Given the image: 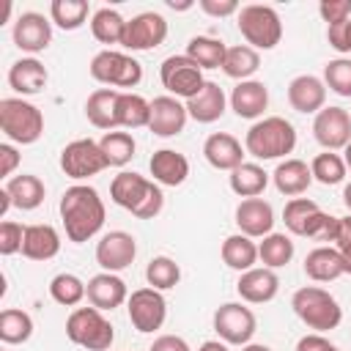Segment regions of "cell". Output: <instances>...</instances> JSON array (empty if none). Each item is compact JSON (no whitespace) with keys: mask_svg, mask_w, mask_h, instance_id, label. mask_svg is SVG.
<instances>
[{"mask_svg":"<svg viewBox=\"0 0 351 351\" xmlns=\"http://www.w3.org/2000/svg\"><path fill=\"white\" fill-rule=\"evenodd\" d=\"M159 80H162V85H165V90L170 96L184 99V101H189L203 88V82H206L203 69L192 58H186V55L165 58L162 66H159Z\"/></svg>","mask_w":351,"mask_h":351,"instance_id":"11","label":"cell"},{"mask_svg":"<svg viewBox=\"0 0 351 351\" xmlns=\"http://www.w3.org/2000/svg\"><path fill=\"white\" fill-rule=\"evenodd\" d=\"M107 156L101 154V145L99 140H90V137H80V140H71L63 151H60V170L74 178V181H85L90 176H99L101 170H107Z\"/></svg>","mask_w":351,"mask_h":351,"instance_id":"12","label":"cell"},{"mask_svg":"<svg viewBox=\"0 0 351 351\" xmlns=\"http://www.w3.org/2000/svg\"><path fill=\"white\" fill-rule=\"evenodd\" d=\"M60 252V233L47 225H25V241H22V255L30 261H49Z\"/></svg>","mask_w":351,"mask_h":351,"instance_id":"29","label":"cell"},{"mask_svg":"<svg viewBox=\"0 0 351 351\" xmlns=\"http://www.w3.org/2000/svg\"><path fill=\"white\" fill-rule=\"evenodd\" d=\"M88 293V282H82L71 271H60L49 280V296L63 307H77Z\"/></svg>","mask_w":351,"mask_h":351,"instance_id":"43","label":"cell"},{"mask_svg":"<svg viewBox=\"0 0 351 351\" xmlns=\"http://www.w3.org/2000/svg\"><path fill=\"white\" fill-rule=\"evenodd\" d=\"M145 280H148V285L156 288V291H170V288H176L178 280H181V266H178L170 255H156V258H151L148 266H145Z\"/></svg>","mask_w":351,"mask_h":351,"instance_id":"45","label":"cell"},{"mask_svg":"<svg viewBox=\"0 0 351 351\" xmlns=\"http://www.w3.org/2000/svg\"><path fill=\"white\" fill-rule=\"evenodd\" d=\"M189 121V112H186V104L170 93L165 96H156L151 101V121H148V129L156 134V137H176L184 132Z\"/></svg>","mask_w":351,"mask_h":351,"instance_id":"18","label":"cell"},{"mask_svg":"<svg viewBox=\"0 0 351 351\" xmlns=\"http://www.w3.org/2000/svg\"><path fill=\"white\" fill-rule=\"evenodd\" d=\"M288 104L302 115H318L326 107V85L315 74H299L288 82Z\"/></svg>","mask_w":351,"mask_h":351,"instance_id":"20","label":"cell"},{"mask_svg":"<svg viewBox=\"0 0 351 351\" xmlns=\"http://www.w3.org/2000/svg\"><path fill=\"white\" fill-rule=\"evenodd\" d=\"M148 170L159 186H181L189 176V159L181 151L159 148V151H154Z\"/></svg>","mask_w":351,"mask_h":351,"instance_id":"27","label":"cell"},{"mask_svg":"<svg viewBox=\"0 0 351 351\" xmlns=\"http://www.w3.org/2000/svg\"><path fill=\"white\" fill-rule=\"evenodd\" d=\"M241 351H271V348L263 343H247V346H241Z\"/></svg>","mask_w":351,"mask_h":351,"instance_id":"58","label":"cell"},{"mask_svg":"<svg viewBox=\"0 0 351 351\" xmlns=\"http://www.w3.org/2000/svg\"><path fill=\"white\" fill-rule=\"evenodd\" d=\"M296 351H340V348L329 337H324L318 332H310V335L296 340Z\"/></svg>","mask_w":351,"mask_h":351,"instance_id":"53","label":"cell"},{"mask_svg":"<svg viewBox=\"0 0 351 351\" xmlns=\"http://www.w3.org/2000/svg\"><path fill=\"white\" fill-rule=\"evenodd\" d=\"M148 351H192V348H189V343H186L184 337H178V335H159V337L151 343Z\"/></svg>","mask_w":351,"mask_h":351,"instance_id":"54","label":"cell"},{"mask_svg":"<svg viewBox=\"0 0 351 351\" xmlns=\"http://www.w3.org/2000/svg\"><path fill=\"white\" fill-rule=\"evenodd\" d=\"M282 222L293 236H307L318 241H332L337 217L321 211V206L310 197H291L282 208Z\"/></svg>","mask_w":351,"mask_h":351,"instance_id":"6","label":"cell"},{"mask_svg":"<svg viewBox=\"0 0 351 351\" xmlns=\"http://www.w3.org/2000/svg\"><path fill=\"white\" fill-rule=\"evenodd\" d=\"M219 255H222V263L228 269L241 274V271L255 269V263H258V244H255V239H250L244 233H233V236H228L222 241Z\"/></svg>","mask_w":351,"mask_h":351,"instance_id":"32","label":"cell"},{"mask_svg":"<svg viewBox=\"0 0 351 351\" xmlns=\"http://www.w3.org/2000/svg\"><path fill=\"white\" fill-rule=\"evenodd\" d=\"M110 197L115 206L132 211L137 219H154L165 206L162 186L156 181H151L140 173H129V170H121L110 181Z\"/></svg>","mask_w":351,"mask_h":351,"instance_id":"2","label":"cell"},{"mask_svg":"<svg viewBox=\"0 0 351 351\" xmlns=\"http://www.w3.org/2000/svg\"><path fill=\"white\" fill-rule=\"evenodd\" d=\"M304 274L313 282H332L346 274V263L335 247H315L304 258Z\"/></svg>","mask_w":351,"mask_h":351,"instance_id":"31","label":"cell"},{"mask_svg":"<svg viewBox=\"0 0 351 351\" xmlns=\"http://www.w3.org/2000/svg\"><path fill=\"white\" fill-rule=\"evenodd\" d=\"M236 291H239L241 302H247V304H266V302H271V299L277 296V291H280V277L274 274V269L255 266V269L239 274Z\"/></svg>","mask_w":351,"mask_h":351,"instance_id":"21","label":"cell"},{"mask_svg":"<svg viewBox=\"0 0 351 351\" xmlns=\"http://www.w3.org/2000/svg\"><path fill=\"white\" fill-rule=\"evenodd\" d=\"M293 252H296V247H293L291 236L274 233V230L269 236H263L261 244H258V261L266 269H282V266H288L291 258H293Z\"/></svg>","mask_w":351,"mask_h":351,"instance_id":"39","label":"cell"},{"mask_svg":"<svg viewBox=\"0 0 351 351\" xmlns=\"http://www.w3.org/2000/svg\"><path fill=\"white\" fill-rule=\"evenodd\" d=\"M60 219L66 228V239L74 244H82L88 239H93L101 228H104V200L99 197V192L88 184H74L60 195Z\"/></svg>","mask_w":351,"mask_h":351,"instance_id":"1","label":"cell"},{"mask_svg":"<svg viewBox=\"0 0 351 351\" xmlns=\"http://www.w3.org/2000/svg\"><path fill=\"white\" fill-rule=\"evenodd\" d=\"M343 206L348 208V214H351V181L343 186Z\"/></svg>","mask_w":351,"mask_h":351,"instance_id":"57","label":"cell"},{"mask_svg":"<svg viewBox=\"0 0 351 351\" xmlns=\"http://www.w3.org/2000/svg\"><path fill=\"white\" fill-rule=\"evenodd\" d=\"M324 85L343 96V99H351V58H335L324 66Z\"/></svg>","mask_w":351,"mask_h":351,"instance_id":"46","label":"cell"},{"mask_svg":"<svg viewBox=\"0 0 351 351\" xmlns=\"http://www.w3.org/2000/svg\"><path fill=\"white\" fill-rule=\"evenodd\" d=\"M236 25H239L241 38L252 49H274L282 38V19H280L277 8L263 5V3L244 5L236 14Z\"/></svg>","mask_w":351,"mask_h":351,"instance_id":"7","label":"cell"},{"mask_svg":"<svg viewBox=\"0 0 351 351\" xmlns=\"http://www.w3.org/2000/svg\"><path fill=\"white\" fill-rule=\"evenodd\" d=\"M126 313H129V321L137 332L151 335V332L162 329V324L167 318V302H165L162 291L145 285V288H137V291L129 293Z\"/></svg>","mask_w":351,"mask_h":351,"instance_id":"13","label":"cell"},{"mask_svg":"<svg viewBox=\"0 0 351 351\" xmlns=\"http://www.w3.org/2000/svg\"><path fill=\"white\" fill-rule=\"evenodd\" d=\"M318 14L326 22V27L348 22L351 19V0H324V3H318Z\"/></svg>","mask_w":351,"mask_h":351,"instance_id":"49","label":"cell"},{"mask_svg":"<svg viewBox=\"0 0 351 351\" xmlns=\"http://www.w3.org/2000/svg\"><path fill=\"white\" fill-rule=\"evenodd\" d=\"M230 110L239 118L247 121H261L266 107H269V88L261 80H244L230 90Z\"/></svg>","mask_w":351,"mask_h":351,"instance_id":"22","label":"cell"},{"mask_svg":"<svg viewBox=\"0 0 351 351\" xmlns=\"http://www.w3.org/2000/svg\"><path fill=\"white\" fill-rule=\"evenodd\" d=\"M3 351H8V348H3Z\"/></svg>","mask_w":351,"mask_h":351,"instance_id":"60","label":"cell"},{"mask_svg":"<svg viewBox=\"0 0 351 351\" xmlns=\"http://www.w3.org/2000/svg\"><path fill=\"white\" fill-rule=\"evenodd\" d=\"M151 121V101L140 93L121 90L115 101V123L123 129H143Z\"/></svg>","mask_w":351,"mask_h":351,"instance_id":"33","label":"cell"},{"mask_svg":"<svg viewBox=\"0 0 351 351\" xmlns=\"http://www.w3.org/2000/svg\"><path fill=\"white\" fill-rule=\"evenodd\" d=\"M66 337L88 351H107L115 340L112 324L96 307H74L66 318Z\"/></svg>","mask_w":351,"mask_h":351,"instance_id":"8","label":"cell"},{"mask_svg":"<svg viewBox=\"0 0 351 351\" xmlns=\"http://www.w3.org/2000/svg\"><path fill=\"white\" fill-rule=\"evenodd\" d=\"M211 324H214L217 337L222 343H228V346H247L252 340L255 329H258L255 313L247 304H241V302H225V304H219L214 310Z\"/></svg>","mask_w":351,"mask_h":351,"instance_id":"10","label":"cell"},{"mask_svg":"<svg viewBox=\"0 0 351 351\" xmlns=\"http://www.w3.org/2000/svg\"><path fill=\"white\" fill-rule=\"evenodd\" d=\"M200 11H206L208 16L222 19V16H233V14H239L241 5H239L236 0H200Z\"/></svg>","mask_w":351,"mask_h":351,"instance_id":"51","label":"cell"},{"mask_svg":"<svg viewBox=\"0 0 351 351\" xmlns=\"http://www.w3.org/2000/svg\"><path fill=\"white\" fill-rule=\"evenodd\" d=\"M225 52L228 47L214 38V36H192L186 41V58H192L203 71L206 69H222V60H225Z\"/></svg>","mask_w":351,"mask_h":351,"instance_id":"38","label":"cell"},{"mask_svg":"<svg viewBox=\"0 0 351 351\" xmlns=\"http://www.w3.org/2000/svg\"><path fill=\"white\" fill-rule=\"evenodd\" d=\"M0 129L11 143L33 145L44 134V115L22 96H8L0 101Z\"/></svg>","mask_w":351,"mask_h":351,"instance_id":"5","label":"cell"},{"mask_svg":"<svg viewBox=\"0 0 351 351\" xmlns=\"http://www.w3.org/2000/svg\"><path fill=\"white\" fill-rule=\"evenodd\" d=\"M11 38L27 55L44 52L52 44V19L44 16V14H38V11H25V14L16 16L14 30H11Z\"/></svg>","mask_w":351,"mask_h":351,"instance_id":"17","label":"cell"},{"mask_svg":"<svg viewBox=\"0 0 351 351\" xmlns=\"http://www.w3.org/2000/svg\"><path fill=\"white\" fill-rule=\"evenodd\" d=\"M335 250L340 252L343 263H346V274H351V214L337 217V228H335Z\"/></svg>","mask_w":351,"mask_h":351,"instance_id":"48","label":"cell"},{"mask_svg":"<svg viewBox=\"0 0 351 351\" xmlns=\"http://www.w3.org/2000/svg\"><path fill=\"white\" fill-rule=\"evenodd\" d=\"M261 69V55L258 49L247 47V44H236V47H228L225 52V60H222V71L230 77V80H252V74Z\"/></svg>","mask_w":351,"mask_h":351,"instance_id":"36","label":"cell"},{"mask_svg":"<svg viewBox=\"0 0 351 351\" xmlns=\"http://www.w3.org/2000/svg\"><path fill=\"white\" fill-rule=\"evenodd\" d=\"M197 351H228V343H222V340H206V343H200Z\"/></svg>","mask_w":351,"mask_h":351,"instance_id":"55","label":"cell"},{"mask_svg":"<svg viewBox=\"0 0 351 351\" xmlns=\"http://www.w3.org/2000/svg\"><path fill=\"white\" fill-rule=\"evenodd\" d=\"M85 299L90 302V307L107 313V310H115L121 307L126 299H129V291H126V282L112 274V271H99L88 280V293Z\"/></svg>","mask_w":351,"mask_h":351,"instance_id":"23","label":"cell"},{"mask_svg":"<svg viewBox=\"0 0 351 351\" xmlns=\"http://www.w3.org/2000/svg\"><path fill=\"white\" fill-rule=\"evenodd\" d=\"M343 162H346V167L351 170V143H348V145L343 148Z\"/></svg>","mask_w":351,"mask_h":351,"instance_id":"59","label":"cell"},{"mask_svg":"<svg viewBox=\"0 0 351 351\" xmlns=\"http://www.w3.org/2000/svg\"><path fill=\"white\" fill-rule=\"evenodd\" d=\"M33 337V318L19 307H5L0 313V340L5 346H19Z\"/></svg>","mask_w":351,"mask_h":351,"instance_id":"40","label":"cell"},{"mask_svg":"<svg viewBox=\"0 0 351 351\" xmlns=\"http://www.w3.org/2000/svg\"><path fill=\"white\" fill-rule=\"evenodd\" d=\"M310 173H313V181L324 184V186H335L346 178L348 167L343 162V156L337 151H324V154H315L313 162H310Z\"/></svg>","mask_w":351,"mask_h":351,"instance_id":"44","label":"cell"},{"mask_svg":"<svg viewBox=\"0 0 351 351\" xmlns=\"http://www.w3.org/2000/svg\"><path fill=\"white\" fill-rule=\"evenodd\" d=\"M47 82H49V71L36 58H19L8 69V85L19 96H36L47 88Z\"/></svg>","mask_w":351,"mask_h":351,"instance_id":"26","label":"cell"},{"mask_svg":"<svg viewBox=\"0 0 351 351\" xmlns=\"http://www.w3.org/2000/svg\"><path fill=\"white\" fill-rule=\"evenodd\" d=\"M167 38V19L159 11H140L126 22V36L123 44L132 52H148L156 49Z\"/></svg>","mask_w":351,"mask_h":351,"instance_id":"15","label":"cell"},{"mask_svg":"<svg viewBox=\"0 0 351 351\" xmlns=\"http://www.w3.org/2000/svg\"><path fill=\"white\" fill-rule=\"evenodd\" d=\"M19 167V151L11 143H0V178H14V170Z\"/></svg>","mask_w":351,"mask_h":351,"instance_id":"52","label":"cell"},{"mask_svg":"<svg viewBox=\"0 0 351 351\" xmlns=\"http://www.w3.org/2000/svg\"><path fill=\"white\" fill-rule=\"evenodd\" d=\"M90 77L107 88H134L143 80V66L126 52L101 49L90 58Z\"/></svg>","mask_w":351,"mask_h":351,"instance_id":"9","label":"cell"},{"mask_svg":"<svg viewBox=\"0 0 351 351\" xmlns=\"http://www.w3.org/2000/svg\"><path fill=\"white\" fill-rule=\"evenodd\" d=\"M244 145L228 132H214L203 143V156L214 170H236L244 162Z\"/></svg>","mask_w":351,"mask_h":351,"instance_id":"24","label":"cell"},{"mask_svg":"<svg viewBox=\"0 0 351 351\" xmlns=\"http://www.w3.org/2000/svg\"><path fill=\"white\" fill-rule=\"evenodd\" d=\"M90 14L88 0H52L49 3V19L60 30H80Z\"/></svg>","mask_w":351,"mask_h":351,"instance_id":"41","label":"cell"},{"mask_svg":"<svg viewBox=\"0 0 351 351\" xmlns=\"http://www.w3.org/2000/svg\"><path fill=\"white\" fill-rule=\"evenodd\" d=\"M126 22L115 8H99L93 11L90 16V33L96 41L101 44H123V36H126Z\"/></svg>","mask_w":351,"mask_h":351,"instance_id":"37","label":"cell"},{"mask_svg":"<svg viewBox=\"0 0 351 351\" xmlns=\"http://www.w3.org/2000/svg\"><path fill=\"white\" fill-rule=\"evenodd\" d=\"M137 258V241L132 233L126 230H110L99 239L96 244V263L101 266V271H123L134 263Z\"/></svg>","mask_w":351,"mask_h":351,"instance_id":"16","label":"cell"},{"mask_svg":"<svg viewBox=\"0 0 351 351\" xmlns=\"http://www.w3.org/2000/svg\"><path fill=\"white\" fill-rule=\"evenodd\" d=\"M228 184L239 197H258L269 184V173L258 162H241L236 170H230Z\"/></svg>","mask_w":351,"mask_h":351,"instance_id":"35","label":"cell"},{"mask_svg":"<svg viewBox=\"0 0 351 351\" xmlns=\"http://www.w3.org/2000/svg\"><path fill=\"white\" fill-rule=\"evenodd\" d=\"M99 145H101V154L107 156V165H110V167H123V165H129L132 156H134V148H137L134 137H132L129 132H118V129L104 132V137L99 140Z\"/></svg>","mask_w":351,"mask_h":351,"instance_id":"42","label":"cell"},{"mask_svg":"<svg viewBox=\"0 0 351 351\" xmlns=\"http://www.w3.org/2000/svg\"><path fill=\"white\" fill-rule=\"evenodd\" d=\"M233 217H236L233 222H236L239 233H244L250 239H263L274 228V208L263 197H244L236 206V214Z\"/></svg>","mask_w":351,"mask_h":351,"instance_id":"19","label":"cell"},{"mask_svg":"<svg viewBox=\"0 0 351 351\" xmlns=\"http://www.w3.org/2000/svg\"><path fill=\"white\" fill-rule=\"evenodd\" d=\"M291 307H293L296 318H299L307 329H313V332H318V335L337 329L340 321H343V307H340V302H337L326 288H321V285H304V288H299V291L291 296Z\"/></svg>","mask_w":351,"mask_h":351,"instance_id":"4","label":"cell"},{"mask_svg":"<svg viewBox=\"0 0 351 351\" xmlns=\"http://www.w3.org/2000/svg\"><path fill=\"white\" fill-rule=\"evenodd\" d=\"M118 93L121 90H115V88H99V90H93L88 96V101H85V118L96 129H107V132L118 129V123H115V101H118Z\"/></svg>","mask_w":351,"mask_h":351,"instance_id":"34","label":"cell"},{"mask_svg":"<svg viewBox=\"0 0 351 351\" xmlns=\"http://www.w3.org/2000/svg\"><path fill=\"white\" fill-rule=\"evenodd\" d=\"M293 148H296V129L282 115H263L244 134V151L258 162L282 159V156L288 159Z\"/></svg>","mask_w":351,"mask_h":351,"instance_id":"3","label":"cell"},{"mask_svg":"<svg viewBox=\"0 0 351 351\" xmlns=\"http://www.w3.org/2000/svg\"><path fill=\"white\" fill-rule=\"evenodd\" d=\"M313 137L324 151H343L351 143V115L348 110L329 104L313 118Z\"/></svg>","mask_w":351,"mask_h":351,"instance_id":"14","label":"cell"},{"mask_svg":"<svg viewBox=\"0 0 351 351\" xmlns=\"http://www.w3.org/2000/svg\"><path fill=\"white\" fill-rule=\"evenodd\" d=\"M22 241H25V225L5 219L0 225V255L8 258L14 252H22Z\"/></svg>","mask_w":351,"mask_h":351,"instance_id":"47","label":"cell"},{"mask_svg":"<svg viewBox=\"0 0 351 351\" xmlns=\"http://www.w3.org/2000/svg\"><path fill=\"white\" fill-rule=\"evenodd\" d=\"M3 189L8 192L14 208H22V211H33V208H38V206L44 203V197H47V186H44V181H41L38 176H33V173H19V176L8 178Z\"/></svg>","mask_w":351,"mask_h":351,"instance_id":"30","label":"cell"},{"mask_svg":"<svg viewBox=\"0 0 351 351\" xmlns=\"http://www.w3.org/2000/svg\"><path fill=\"white\" fill-rule=\"evenodd\" d=\"M271 181L277 186L280 195L285 197H299L307 192V186L313 184V173H310V165L302 162V159H282L274 173H271Z\"/></svg>","mask_w":351,"mask_h":351,"instance_id":"28","label":"cell"},{"mask_svg":"<svg viewBox=\"0 0 351 351\" xmlns=\"http://www.w3.org/2000/svg\"><path fill=\"white\" fill-rule=\"evenodd\" d=\"M11 206H14V203H11V197H8V192H5V189H0V217H5Z\"/></svg>","mask_w":351,"mask_h":351,"instance_id":"56","label":"cell"},{"mask_svg":"<svg viewBox=\"0 0 351 351\" xmlns=\"http://www.w3.org/2000/svg\"><path fill=\"white\" fill-rule=\"evenodd\" d=\"M326 41L340 55H351V19L340 22V25H329L326 27Z\"/></svg>","mask_w":351,"mask_h":351,"instance_id":"50","label":"cell"},{"mask_svg":"<svg viewBox=\"0 0 351 351\" xmlns=\"http://www.w3.org/2000/svg\"><path fill=\"white\" fill-rule=\"evenodd\" d=\"M184 104H186V112H189L192 121H197V123H214V121H219L225 115L228 96H225V90L214 80H206L203 88L189 101H184Z\"/></svg>","mask_w":351,"mask_h":351,"instance_id":"25","label":"cell"}]
</instances>
